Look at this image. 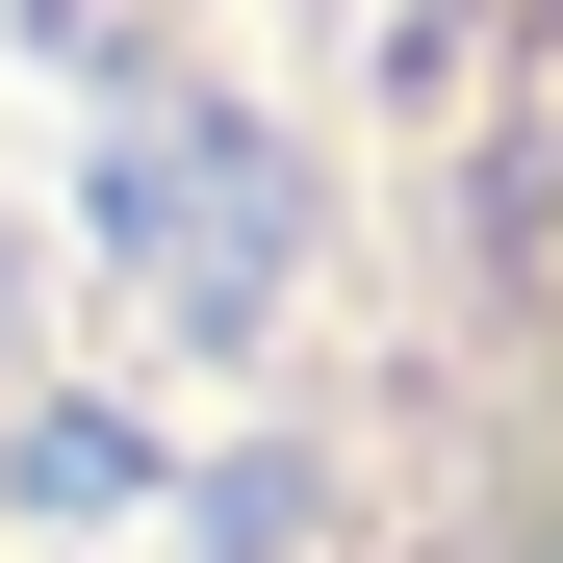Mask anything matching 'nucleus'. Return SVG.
I'll return each mask as SVG.
<instances>
[{
    "label": "nucleus",
    "instance_id": "nucleus-1",
    "mask_svg": "<svg viewBox=\"0 0 563 563\" xmlns=\"http://www.w3.org/2000/svg\"><path fill=\"white\" fill-rule=\"evenodd\" d=\"M103 206L154 231V282H179L206 333L282 282V179H256V154H206V129H129V154H103Z\"/></svg>",
    "mask_w": 563,
    "mask_h": 563
}]
</instances>
